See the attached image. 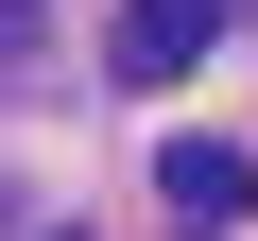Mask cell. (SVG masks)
Segmentation results:
<instances>
[{"label":"cell","mask_w":258,"mask_h":241,"mask_svg":"<svg viewBox=\"0 0 258 241\" xmlns=\"http://www.w3.org/2000/svg\"><path fill=\"white\" fill-rule=\"evenodd\" d=\"M207 35H224V0H120V35H103V52H120V86H189Z\"/></svg>","instance_id":"obj_1"},{"label":"cell","mask_w":258,"mask_h":241,"mask_svg":"<svg viewBox=\"0 0 258 241\" xmlns=\"http://www.w3.org/2000/svg\"><path fill=\"white\" fill-rule=\"evenodd\" d=\"M155 190H172V207H189V224L224 241V224L258 207V155H224V138H172V155H155Z\"/></svg>","instance_id":"obj_2"},{"label":"cell","mask_w":258,"mask_h":241,"mask_svg":"<svg viewBox=\"0 0 258 241\" xmlns=\"http://www.w3.org/2000/svg\"><path fill=\"white\" fill-rule=\"evenodd\" d=\"M18 52H35V0H0V69H18Z\"/></svg>","instance_id":"obj_3"}]
</instances>
